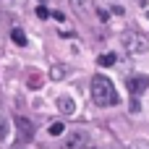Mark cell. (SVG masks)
I'll return each instance as SVG.
<instances>
[{"instance_id":"obj_10","label":"cell","mask_w":149,"mask_h":149,"mask_svg":"<svg viewBox=\"0 0 149 149\" xmlns=\"http://www.w3.org/2000/svg\"><path fill=\"white\" fill-rule=\"evenodd\" d=\"M63 76H65V68H63V65H55V68H50V79H52V81H60Z\"/></svg>"},{"instance_id":"obj_15","label":"cell","mask_w":149,"mask_h":149,"mask_svg":"<svg viewBox=\"0 0 149 149\" xmlns=\"http://www.w3.org/2000/svg\"><path fill=\"white\" fill-rule=\"evenodd\" d=\"M131 149H149V144H147V141H141V139H139V141H134V144H131Z\"/></svg>"},{"instance_id":"obj_17","label":"cell","mask_w":149,"mask_h":149,"mask_svg":"<svg viewBox=\"0 0 149 149\" xmlns=\"http://www.w3.org/2000/svg\"><path fill=\"white\" fill-rule=\"evenodd\" d=\"M136 3H139V5H147V3H149V0H136Z\"/></svg>"},{"instance_id":"obj_6","label":"cell","mask_w":149,"mask_h":149,"mask_svg":"<svg viewBox=\"0 0 149 149\" xmlns=\"http://www.w3.org/2000/svg\"><path fill=\"white\" fill-rule=\"evenodd\" d=\"M58 110H60L63 115H73V113H76V102H73V97H68V94L58 97Z\"/></svg>"},{"instance_id":"obj_8","label":"cell","mask_w":149,"mask_h":149,"mask_svg":"<svg viewBox=\"0 0 149 149\" xmlns=\"http://www.w3.org/2000/svg\"><path fill=\"white\" fill-rule=\"evenodd\" d=\"M10 39H13L18 47H24V45H26V34H24V29H13V31H10Z\"/></svg>"},{"instance_id":"obj_16","label":"cell","mask_w":149,"mask_h":149,"mask_svg":"<svg viewBox=\"0 0 149 149\" xmlns=\"http://www.w3.org/2000/svg\"><path fill=\"white\" fill-rule=\"evenodd\" d=\"M29 86H31V89H39V86H42V84H39V79H37V76H34V79H31V84H29Z\"/></svg>"},{"instance_id":"obj_1","label":"cell","mask_w":149,"mask_h":149,"mask_svg":"<svg viewBox=\"0 0 149 149\" xmlns=\"http://www.w3.org/2000/svg\"><path fill=\"white\" fill-rule=\"evenodd\" d=\"M89 94H92V102L100 105V107H110L118 102V92L113 86V81L102 73L92 76V84H89Z\"/></svg>"},{"instance_id":"obj_9","label":"cell","mask_w":149,"mask_h":149,"mask_svg":"<svg viewBox=\"0 0 149 149\" xmlns=\"http://www.w3.org/2000/svg\"><path fill=\"white\" fill-rule=\"evenodd\" d=\"M47 131H50V136H60V134L65 131V123H63V120H55V123H50Z\"/></svg>"},{"instance_id":"obj_7","label":"cell","mask_w":149,"mask_h":149,"mask_svg":"<svg viewBox=\"0 0 149 149\" xmlns=\"http://www.w3.org/2000/svg\"><path fill=\"white\" fill-rule=\"evenodd\" d=\"M115 60H118V58H115V52H102V55L97 58V63H100L102 68H110V65H115Z\"/></svg>"},{"instance_id":"obj_5","label":"cell","mask_w":149,"mask_h":149,"mask_svg":"<svg viewBox=\"0 0 149 149\" xmlns=\"http://www.w3.org/2000/svg\"><path fill=\"white\" fill-rule=\"evenodd\" d=\"M16 128H18V134H21V141H31V136H34V126H31V120H26V118H16Z\"/></svg>"},{"instance_id":"obj_3","label":"cell","mask_w":149,"mask_h":149,"mask_svg":"<svg viewBox=\"0 0 149 149\" xmlns=\"http://www.w3.org/2000/svg\"><path fill=\"white\" fill-rule=\"evenodd\" d=\"M65 147L68 149H92V136L86 131H71L68 139H65Z\"/></svg>"},{"instance_id":"obj_12","label":"cell","mask_w":149,"mask_h":149,"mask_svg":"<svg viewBox=\"0 0 149 149\" xmlns=\"http://www.w3.org/2000/svg\"><path fill=\"white\" fill-rule=\"evenodd\" d=\"M128 110H131L134 115H136V113H141V102H139L136 97H131V105H128Z\"/></svg>"},{"instance_id":"obj_13","label":"cell","mask_w":149,"mask_h":149,"mask_svg":"<svg viewBox=\"0 0 149 149\" xmlns=\"http://www.w3.org/2000/svg\"><path fill=\"white\" fill-rule=\"evenodd\" d=\"M5 136H8V120H5V118L0 115V141H3Z\"/></svg>"},{"instance_id":"obj_14","label":"cell","mask_w":149,"mask_h":149,"mask_svg":"<svg viewBox=\"0 0 149 149\" xmlns=\"http://www.w3.org/2000/svg\"><path fill=\"white\" fill-rule=\"evenodd\" d=\"M37 16H39V18H50V10H47L45 5H39V8H37Z\"/></svg>"},{"instance_id":"obj_4","label":"cell","mask_w":149,"mask_h":149,"mask_svg":"<svg viewBox=\"0 0 149 149\" xmlns=\"http://www.w3.org/2000/svg\"><path fill=\"white\" fill-rule=\"evenodd\" d=\"M128 92L134 94V97H139V94H144L149 89V76H141V73H134V76H128Z\"/></svg>"},{"instance_id":"obj_11","label":"cell","mask_w":149,"mask_h":149,"mask_svg":"<svg viewBox=\"0 0 149 149\" xmlns=\"http://www.w3.org/2000/svg\"><path fill=\"white\" fill-rule=\"evenodd\" d=\"M73 5H76V8H79V10L84 13V16H86V13L92 10V8H89V0H73Z\"/></svg>"},{"instance_id":"obj_2","label":"cell","mask_w":149,"mask_h":149,"mask_svg":"<svg viewBox=\"0 0 149 149\" xmlns=\"http://www.w3.org/2000/svg\"><path fill=\"white\" fill-rule=\"evenodd\" d=\"M123 47L131 55H141V52L149 50V39H147V34H141V31H126L123 34Z\"/></svg>"}]
</instances>
